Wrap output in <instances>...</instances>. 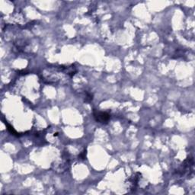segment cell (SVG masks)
Returning <instances> with one entry per match:
<instances>
[{
  "label": "cell",
  "instance_id": "cell-1",
  "mask_svg": "<svg viewBox=\"0 0 195 195\" xmlns=\"http://www.w3.org/2000/svg\"><path fill=\"white\" fill-rule=\"evenodd\" d=\"M93 115L95 121L99 123H107L110 120V114L107 112H101V111H98L96 110H94L93 111Z\"/></svg>",
  "mask_w": 195,
  "mask_h": 195
},
{
  "label": "cell",
  "instance_id": "cell-2",
  "mask_svg": "<svg viewBox=\"0 0 195 195\" xmlns=\"http://www.w3.org/2000/svg\"><path fill=\"white\" fill-rule=\"evenodd\" d=\"M8 130H9V131H10L11 134H12L13 135L19 136V135H18V133H17V132H16V130H14V128H13L12 127V126L8 125Z\"/></svg>",
  "mask_w": 195,
  "mask_h": 195
}]
</instances>
